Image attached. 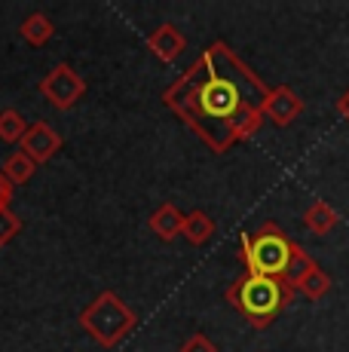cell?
I'll return each instance as SVG.
<instances>
[{
  "mask_svg": "<svg viewBox=\"0 0 349 352\" xmlns=\"http://www.w3.org/2000/svg\"><path fill=\"white\" fill-rule=\"evenodd\" d=\"M267 86L224 40H214L163 92V104L212 153H227L264 126Z\"/></svg>",
  "mask_w": 349,
  "mask_h": 352,
  "instance_id": "cell-1",
  "label": "cell"
},
{
  "mask_svg": "<svg viewBox=\"0 0 349 352\" xmlns=\"http://www.w3.org/2000/svg\"><path fill=\"white\" fill-rule=\"evenodd\" d=\"M239 257H243L245 273L254 276H270V279H282L291 288L310 273L313 257L291 239L279 224L267 221L254 233L239 236Z\"/></svg>",
  "mask_w": 349,
  "mask_h": 352,
  "instance_id": "cell-2",
  "label": "cell"
},
{
  "mask_svg": "<svg viewBox=\"0 0 349 352\" xmlns=\"http://www.w3.org/2000/svg\"><path fill=\"white\" fill-rule=\"evenodd\" d=\"M294 291L288 282L282 279H270V276H254V273H243L230 288H227V303L236 309L251 328L264 331L291 307Z\"/></svg>",
  "mask_w": 349,
  "mask_h": 352,
  "instance_id": "cell-3",
  "label": "cell"
},
{
  "mask_svg": "<svg viewBox=\"0 0 349 352\" xmlns=\"http://www.w3.org/2000/svg\"><path fill=\"white\" fill-rule=\"evenodd\" d=\"M135 324H138L135 309H132L117 291H102V294L80 313V328L104 349L117 346L123 337H129Z\"/></svg>",
  "mask_w": 349,
  "mask_h": 352,
  "instance_id": "cell-4",
  "label": "cell"
},
{
  "mask_svg": "<svg viewBox=\"0 0 349 352\" xmlns=\"http://www.w3.org/2000/svg\"><path fill=\"white\" fill-rule=\"evenodd\" d=\"M37 92L49 101L52 107H58V111H71V107L86 96V80L80 77L68 62H62L40 80Z\"/></svg>",
  "mask_w": 349,
  "mask_h": 352,
  "instance_id": "cell-5",
  "label": "cell"
},
{
  "mask_svg": "<svg viewBox=\"0 0 349 352\" xmlns=\"http://www.w3.org/2000/svg\"><path fill=\"white\" fill-rule=\"evenodd\" d=\"M260 111H264V120H270L273 126H291L304 113V98L291 86H273Z\"/></svg>",
  "mask_w": 349,
  "mask_h": 352,
  "instance_id": "cell-6",
  "label": "cell"
},
{
  "mask_svg": "<svg viewBox=\"0 0 349 352\" xmlns=\"http://www.w3.org/2000/svg\"><path fill=\"white\" fill-rule=\"evenodd\" d=\"M19 144H22V153H28L37 166H46V162L62 151V135L52 126H46L43 120H37V123L28 126V132H25V138L19 141Z\"/></svg>",
  "mask_w": 349,
  "mask_h": 352,
  "instance_id": "cell-7",
  "label": "cell"
},
{
  "mask_svg": "<svg viewBox=\"0 0 349 352\" xmlns=\"http://www.w3.org/2000/svg\"><path fill=\"white\" fill-rule=\"evenodd\" d=\"M147 50H150L163 65H172L174 58L187 50V37L174 28V25L166 22V25H159V28H153L147 34Z\"/></svg>",
  "mask_w": 349,
  "mask_h": 352,
  "instance_id": "cell-8",
  "label": "cell"
},
{
  "mask_svg": "<svg viewBox=\"0 0 349 352\" xmlns=\"http://www.w3.org/2000/svg\"><path fill=\"white\" fill-rule=\"evenodd\" d=\"M184 218H187V214L181 212L174 202H163V206H159L157 212L147 218V224H150V230L163 242H172V239H178L181 230H184Z\"/></svg>",
  "mask_w": 349,
  "mask_h": 352,
  "instance_id": "cell-9",
  "label": "cell"
},
{
  "mask_svg": "<svg viewBox=\"0 0 349 352\" xmlns=\"http://www.w3.org/2000/svg\"><path fill=\"white\" fill-rule=\"evenodd\" d=\"M52 34H56V25H52V19L46 16V12H31V16L19 25V37L28 46H34V50L49 43Z\"/></svg>",
  "mask_w": 349,
  "mask_h": 352,
  "instance_id": "cell-10",
  "label": "cell"
},
{
  "mask_svg": "<svg viewBox=\"0 0 349 352\" xmlns=\"http://www.w3.org/2000/svg\"><path fill=\"white\" fill-rule=\"evenodd\" d=\"M337 212H334L331 206H328L325 199H315L310 208L304 212V224H306V230L310 233H315V236H328L334 227H337Z\"/></svg>",
  "mask_w": 349,
  "mask_h": 352,
  "instance_id": "cell-11",
  "label": "cell"
},
{
  "mask_svg": "<svg viewBox=\"0 0 349 352\" xmlns=\"http://www.w3.org/2000/svg\"><path fill=\"white\" fill-rule=\"evenodd\" d=\"M0 172L6 175V181H10L12 187H22V184H28V181L34 178V172H37V162L31 160L28 153L16 151V153H10V157L3 160V166H0Z\"/></svg>",
  "mask_w": 349,
  "mask_h": 352,
  "instance_id": "cell-12",
  "label": "cell"
},
{
  "mask_svg": "<svg viewBox=\"0 0 349 352\" xmlns=\"http://www.w3.org/2000/svg\"><path fill=\"white\" fill-rule=\"evenodd\" d=\"M181 236H184L190 245H205V242L214 236V221L212 214H205L203 208H196V212H190L184 218V230H181Z\"/></svg>",
  "mask_w": 349,
  "mask_h": 352,
  "instance_id": "cell-13",
  "label": "cell"
},
{
  "mask_svg": "<svg viewBox=\"0 0 349 352\" xmlns=\"http://www.w3.org/2000/svg\"><path fill=\"white\" fill-rule=\"evenodd\" d=\"M294 291H297V294H304L306 300H322V297L331 291V276H328L319 263H313L310 273L297 282V288H294Z\"/></svg>",
  "mask_w": 349,
  "mask_h": 352,
  "instance_id": "cell-14",
  "label": "cell"
},
{
  "mask_svg": "<svg viewBox=\"0 0 349 352\" xmlns=\"http://www.w3.org/2000/svg\"><path fill=\"white\" fill-rule=\"evenodd\" d=\"M25 132H28V123H25L22 113H19L16 107H3V111H0V141L16 144V141L25 138Z\"/></svg>",
  "mask_w": 349,
  "mask_h": 352,
  "instance_id": "cell-15",
  "label": "cell"
},
{
  "mask_svg": "<svg viewBox=\"0 0 349 352\" xmlns=\"http://www.w3.org/2000/svg\"><path fill=\"white\" fill-rule=\"evenodd\" d=\"M19 230H22V221H19V214L12 212V208H0V248H3L6 242L16 239Z\"/></svg>",
  "mask_w": 349,
  "mask_h": 352,
  "instance_id": "cell-16",
  "label": "cell"
},
{
  "mask_svg": "<svg viewBox=\"0 0 349 352\" xmlns=\"http://www.w3.org/2000/svg\"><path fill=\"white\" fill-rule=\"evenodd\" d=\"M178 352H218V343L205 334H190L184 343H181Z\"/></svg>",
  "mask_w": 349,
  "mask_h": 352,
  "instance_id": "cell-17",
  "label": "cell"
},
{
  "mask_svg": "<svg viewBox=\"0 0 349 352\" xmlns=\"http://www.w3.org/2000/svg\"><path fill=\"white\" fill-rule=\"evenodd\" d=\"M12 199H16V187L6 181V175L0 172V208H10Z\"/></svg>",
  "mask_w": 349,
  "mask_h": 352,
  "instance_id": "cell-18",
  "label": "cell"
},
{
  "mask_svg": "<svg viewBox=\"0 0 349 352\" xmlns=\"http://www.w3.org/2000/svg\"><path fill=\"white\" fill-rule=\"evenodd\" d=\"M337 113H340V117H344L346 123H349V89H346L344 96L337 98Z\"/></svg>",
  "mask_w": 349,
  "mask_h": 352,
  "instance_id": "cell-19",
  "label": "cell"
}]
</instances>
